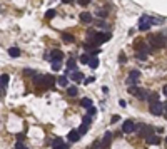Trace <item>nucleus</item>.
<instances>
[{
	"mask_svg": "<svg viewBox=\"0 0 167 149\" xmlns=\"http://www.w3.org/2000/svg\"><path fill=\"white\" fill-rule=\"evenodd\" d=\"M87 129H89V126H87V124H82V126L79 127V132H80V134H85V132H87Z\"/></svg>",
	"mask_w": 167,
	"mask_h": 149,
	"instance_id": "c85d7f7f",
	"label": "nucleus"
},
{
	"mask_svg": "<svg viewBox=\"0 0 167 149\" xmlns=\"http://www.w3.org/2000/svg\"><path fill=\"white\" fill-rule=\"evenodd\" d=\"M94 114H95V107H90V109H89V116H90V117H92Z\"/></svg>",
	"mask_w": 167,
	"mask_h": 149,
	"instance_id": "58836bf2",
	"label": "nucleus"
},
{
	"mask_svg": "<svg viewBox=\"0 0 167 149\" xmlns=\"http://www.w3.org/2000/svg\"><path fill=\"white\" fill-rule=\"evenodd\" d=\"M119 119H120V116H117V114H114V116H112V119H110V122L114 124V122H117Z\"/></svg>",
	"mask_w": 167,
	"mask_h": 149,
	"instance_id": "f704fd0d",
	"label": "nucleus"
},
{
	"mask_svg": "<svg viewBox=\"0 0 167 149\" xmlns=\"http://www.w3.org/2000/svg\"><path fill=\"white\" fill-rule=\"evenodd\" d=\"M149 91H146V89H139V92H137V96L136 97L137 99H141V101H146V99H149Z\"/></svg>",
	"mask_w": 167,
	"mask_h": 149,
	"instance_id": "4468645a",
	"label": "nucleus"
},
{
	"mask_svg": "<svg viewBox=\"0 0 167 149\" xmlns=\"http://www.w3.org/2000/svg\"><path fill=\"white\" fill-rule=\"evenodd\" d=\"M52 17H55V10H54V9H50V10L45 12V19H52Z\"/></svg>",
	"mask_w": 167,
	"mask_h": 149,
	"instance_id": "bb28decb",
	"label": "nucleus"
},
{
	"mask_svg": "<svg viewBox=\"0 0 167 149\" xmlns=\"http://www.w3.org/2000/svg\"><path fill=\"white\" fill-rule=\"evenodd\" d=\"M95 15L97 17H107V12H105L104 9H99V10L95 12Z\"/></svg>",
	"mask_w": 167,
	"mask_h": 149,
	"instance_id": "cd10ccee",
	"label": "nucleus"
},
{
	"mask_svg": "<svg viewBox=\"0 0 167 149\" xmlns=\"http://www.w3.org/2000/svg\"><path fill=\"white\" fill-rule=\"evenodd\" d=\"M57 84L60 86V87H67V86H69V77H65V76L59 77L57 79Z\"/></svg>",
	"mask_w": 167,
	"mask_h": 149,
	"instance_id": "a211bd4d",
	"label": "nucleus"
},
{
	"mask_svg": "<svg viewBox=\"0 0 167 149\" xmlns=\"http://www.w3.org/2000/svg\"><path fill=\"white\" fill-rule=\"evenodd\" d=\"M24 74H25V76H34V77H35L34 71H30V69H25V71H24Z\"/></svg>",
	"mask_w": 167,
	"mask_h": 149,
	"instance_id": "72a5a7b5",
	"label": "nucleus"
},
{
	"mask_svg": "<svg viewBox=\"0 0 167 149\" xmlns=\"http://www.w3.org/2000/svg\"><path fill=\"white\" fill-rule=\"evenodd\" d=\"M62 40L65 42V44H70V42H74V37L70 35V34H62Z\"/></svg>",
	"mask_w": 167,
	"mask_h": 149,
	"instance_id": "4be33fe9",
	"label": "nucleus"
},
{
	"mask_svg": "<svg viewBox=\"0 0 167 149\" xmlns=\"http://www.w3.org/2000/svg\"><path fill=\"white\" fill-rule=\"evenodd\" d=\"M80 106H82V107H85V109L94 107V106H92V99H90V97H84L82 101H80Z\"/></svg>",
	"mask_w": 167,
	"mask_h": 149,
	"instance_id": "f3484780",
	"label": "nucleus"
},
{
	"mask_svg": "<svg viewBox=\"0 0 167 149\" xmlns=\"http://www.w3.org/2000/svg\"><path fill=\"white\" fill-rule=\"evenodd\" d=\"M79 139H80V132H79V129H74L69 132V141L70 143H77Z\"/></svg>",
	"mask_w": 167,
	"mask_h": 149,
	"instance_id": "1a4fd4ad",
	"label": "nucleus"
},
{
	"mask_svg": "<svg viewBox=\"0 0 167 149\" xmlns=\"http://www.w3.org/2000/svg\"><path fill=\"white\" fill-rule=\"evenodd\" d=\"M7 52H9V55H10V57H14V59L20 57V54H22V50L19 49V47H10V49H9Z\"/></svg>",
	"mask_w": 167,
	"mask_h": 149,
	"instance_id": "9b49d317",
	"label": "nucleus"
},
{
	"mask_svg": "<svg viewBox=\"0 0 167 149\" xmlns=\"http://www.w3.org/2000/svg\"><path fill=\"white\" fill-rule=\"evenodd\" d=\"M52 148L54 149H69V146H67V144H64V141L60 137H57V139H54Z\"/></svg>",
	"mask_w": 167,
	"mask_h": 149,
	"instance_id": "6e6552de",
	"label": "nucleus"
},
{
	"mask_svg": "<svg viewBox=\"0 0 167 149\" xmlns=\"http://www.w3.org/2000/svg\"><path fill=\"white\" fill-rule=\"evenodd\" d=\"M149 111H151V114H154V116H161V114L164 112V104H161V102L152 104Z\"/></svg>",
	"mask_w": 167,
	"mask_h": 149,
	"instance_id": "423d86ee",
	"label": "nucleus"
},
{
	"mask_svg": "<svg viewBox=\"0 0 167 149\" xmlns=\"http://www.w3.org/2000/svg\"><path fill=\"white\" fill-rule=\"evenodd\" d=\"M97 25H99L100 29H105V27H107V24H105V22H97Z\"/></svg>",
	"mask_w": 167,
	"mask_h": 149,
	"instance_id": "4c0bfd02",
	"label": "nucleus"
},
{
	"mask_svg": "<svg viewBox=\"0 0 167 149\" xmlns=\"http://www.w3.org/2000/svg\"><path fill=\"white\" fill-rule=\"evenodd\" d=\"M147 143H149V144H159V143H161V139L156 137V136L152 134V136H149V137H147Z\"/></svg>",
	"mask_w": 167,
	"mask_h": 149,
	"instance_id": "412c9836",
	"label": "nucleus"
},
{
	"mask_svg": "<svg viewBox=\"0 0 167 149\" xmlns=\"http://www.w3.org/2000/svg\"><path fill=\"white\" fill-rule=\"evenodd\" d=\"M136 131H139V136H142V137H149V136H152L154 134V127H151V126H146V124H139V126H136Z\"/></svg>",
	"mask_w": 167,
	"mask_h": 149,
	"instance_id": "7ed1b4c3",
	"label": "nucleus"
},
{
	"mask_svg": "<svg viewBox=\"0 0 167 149\" xmlns=\"http://www.w3.org/2000/svg\"><path fill=\"white\" fill-rule=\"evenodd\" d=\"M49 59L52 60V64L54 62H62V59H64V52H60V50H52L50 54H49Z\"/></svg>",
	"mask_w": 167,
	"mask_h": 149,
	"instance_id": "39448f33",
	"label": "nucleus"
},
{
	"mask_svg": "<svg viewBox=\"0 0 167 149\" xmlns=\"http://www.w3.org/2000/svg\"><path fill=\"white\" fill-rule=\"evenodd\" d=\"M122 131H124V132H134V131H136V124L132 122L131 119H127V121H125L124 124H122Z\"/></svg>",
	"mask_w": 167,
	"mask_h": 149,
	"instance_id": "0eeeda50",
	"label": "nucleus"
},
{
	"mask_svg": "<svg viewBox=\"0 0 167 149\" xmlns=\"http://www.w3.org/2000/svg\"><path fill=\"white\" fill-rule=\"evenodd\" d=\"M15 149H25V148H24V144H22V143H17L15 144Z\"/></svg>",
	"mask_w": 167,
	"mask_h": 149,
	"instance_id": "ea45409f",
	"label": "nucleus"
},
{
	"mask_svg": "<svg viewBox=\"0 0 167 149\" xmlns=\"http://www.w3.org/2000/svg\"><path fill=\"white\" fill-rule=\"evenodd\" d=\"M67 69H69V72H77L75 69H77V64H75V59L74 57H70L67 60Z\"/></svg>",
	"mask_w": 167,
	"mask_h": 149,
	"instance_id": "2eb2a0df",
	"label": "nucleus"
},
{
	"mask_svg": "<svg viewBox=\"0 0 167 149\" xmlns=\"http://www.w3.org/2000/svg\"><path fill=\"white\" fill-rule=\"evenodd\" d=\"M77 92H79V91H77V87H75V86H70V87L67 89V94L70 96V97H75V96H77Z\"/></svg>",
	"mask_w": 167,
	"mask_h": 149,
	"instance_id": "aec40b11",
	"label": "nucleus"
},
{
	"mask_svg": "<svg viewBox=\"0 0 167 149\" xmlns=\"http://www.w3.org/2000/svg\"><path fill=\"white\" fill-rule=\"evenodd\" d=\"M90 121H92V117H90V116H84L82 124H87V126H90Z\"/></svg>",
	"mask_w": 167,
	"mask_h": 149,
	"instance_id": "7c9ffc66",
	"label": "nucleus"
},
{
	"mask_svg": "<svg viewBox=\"0 0 167 149\" xmlns=\"http://www.w3.org/2000/svg\"><path fill=\"white\" fill-rule=\"evenodd\" d=\"M119 62H120V64H124V62H125V55H124V54H120V55H119Z\"/></svg>",
	"mask_w": 167,
	"mask_h": 149,
	"instance_id": "e433bc0d",
	"label": "nucleus"
},
{
	"mask_svg": "<svg viewBox=\"0 0 167 149\" xmlns=\"http://www.w3.org/2000/svg\"><path fill=\"white\" fill-rule=\"evenodd\" d=\"M80 20H82L84 24H90V22H92V15H90L89 12H82V14H80Z\"/></svg>",
	"mask_w": 167,
	"mask_h": 149,
	"instance_id": "dca6fc26",
	"label": "nucleus"
},
{
	"mask_svg": "<svg viewBox=\"0 0 167 149\" xmlns=\"http://www.w3.org/2000/svg\"><path fill=\"white\" fill-rule=\"evenodd\" d=\"M9 76L7 74H2V77H0V82H2V94H5L7 91V84H9Z\"/></svg>",
	"mask_w": 167,
	"mask_h": 149,
	"instance_id": "f8f14e48",
	"label": "nucleus"
},
{
	"mask_svg": "<svg viewBox=\"0 0 167 149\" xmlns=\"http://www.w3.org/2000/svg\"><path fill=\"white\" fill-rule=\"evenodd\" d=\"M110 143H112V132H105L104 134V139H102V148H109Z\"/></svg>",
	"mask_w": 167,
	"mask_h": 149,
	"instance_id": "9d476101",
	"label": "nucleus"
},
{
	"mask_svg": "<svg viewBox=\"0 0 167 149\" xmlns=\"http://www.w3.org/2000/svg\"><path fill=\"white\" fill-rule=\"evenodd\" d=\"M54 84H55V77L54 76H44V86L54 87Z\"/></svg>",
	"mask_w": 167,
	"mask_h": 149,
	"instance_id": "ddd939ff",
	"label": "nucleus"
},
{
	"mask_svg": "<svg viewBox=\"0 0 167 149\" xmlns=\"http://www.w3.org/2000/svg\"><path fill=\"white\" fill-rule=\"evenodd\" d=\"M156 22H161V20H156V19H151V17H147V15H142L141 20H139V30H149L151 25L156 24Z\"/></svg>",
	"mask_w": 167,
	"mask_h": 149,
	"instance_id": "f03ea898",
	"label": "nucleus"
},
{
	"mask_svg": "<svg viewBox=\"0 0 167 149\" xmlns=\"http://www.w3.org/2000/svg\"><path fill=\"white\" fill-rule=\"evenodd\" d=\"M94 81H95V77H94V76H92V77H87V81H85V84H92V82H94Z\"/></svg>",
	"mask_w": 167,
	"mask_h": 149,
	"instance_id": "c9c22d12",
	"label": "nucleus"
},
{
	"mask_svg": "<svg viewBox=\"0 0 167 149\" xmlns=\"http://www.w3.org/2000/svg\"><path fill=\"white\" fill-rule=\"evenodd\" d=\"M162 92H164V96L167 97V86H164V89H162Z\"/></svg>",
	"mask_w": 167,
	"mask_h": 149,
	"instance_id": "79ce46f5",
	"label": "nucleus"
},
{
	"mask_svg": "<svg viewBox=\"0 0 167 149\" xmlns=\"http://www.w3.org/2000/svg\"><path fill=\"white\" fill-rule=\"evenodd\" d=\"M60 67H62V66H60V62H54V64H52L54 71H60Z\"/></svg>",
	"mask_w": 167,
	"mask_h": 149,
	"instance_id": "473e14b6",
	"label": "nucleus"
},
{
	"mask_svg": "<svg viewBox=\"0 0 167 149\" xmlns=\"http://www.w3.org/2000/svg\"><path fill=\"white\" fill-rule=\"evenodd\" d=\"M119 106H120V107H125V101H124V99H120V101H119Z\"/></svg>",
	"mask_w": 167,
	"mask_h": 149,
	"instance_id": "a19ab883",
	"label": "nucleus"
},
{
	"mask_svg": "<svg viewBox=\"0 0 167 149\" xmlns=\"http://www.w3.org/2000/svg\"><path fill=\"white\" fill-rule=\"evenodd\" d=\"M89 66L92 67V69H95V67L99 66V59H97V57H90V62H89Z\"/></svg>",
	"mask_w": 167,
	"mask_h": 149,
	"instance_id": "b1692460",
	"label": "nucleus"
},
{
	"mask_svg": "<svg viewBox=\"0 0 167 149\" xmlns=\"http://www.w3.org/2000/svg\"><path fill=\"white\" fill-rule=\"evenodd\" d=\"M80 62H82V64H89V62H90V55H87V54L80 55Z\"/></svg>",
	"mask_w": 167,
	"mask_h": 149,
	"instance_id": "a878e982",
	"label": "nucleus"
},
{
	"mask_svg": "<svg viewBox=\"0 0 167 149\" xmlns=\"http://www.w3.org/2000/svg\"><path fill=\"white\" fill-rule=\"evenodd\" d=\"M25 149H27V148H25Z\"/></svg>",
	"mask_w": 167,
	"mask_h": 149,
	"instance_id": "c03bdc74",
	"label": "nucleus"
},
{
	"mask_svg": "<svg viewBox=\"0 0 167 149\" xmlns=\"http://www.w3.org/2000/svg\"><path fill=\"white\" fill-rule=\"evenodd\" d=\"M139 79H141V72H139V71H131L129 77H127V84L132 87V86H134V84H136Z\"/></svg>",
	"mask_w": 167,
	"mask_h": 149,
	"instance_id": "20e7f679",
	"label": "nucleus"
},
{
	"mask_svg": "<svg viewBox=\"0 0 167 149\" xmlns=\"http://www.w3.org/2000/svg\"><path fill=\"white\" fill-rule=\"evenodd\" d=\"M166 143H167V137H166Z\"/></svg>",
	"mask_w": 167,
	"mask_h": 149,
	"instance_id": "37998d69",
	"label": "nucleus"
},
{
	"mask_svg": "<svg viewBox=\"0 0 167 149\" xmlns=\"http://www.w3.org/2000/svg\"><path fill=\"white\" fill-rule=\"evenodd\" d=\"M129 92H131L132 96H137V92H139V89H137L136 86H132V87H129Z\"/></svg>",
	"mask_w": 167,
	"mask_h": 149,
	"instance_id": "c756f323",
	"label": "nucleus"
},
{
	"mask_svg": "<svg viewBox=\"0 0 167 149\" xmlns=\"http://www.w3.org/2000/svg\"><path fill=\"white\" fill-rule=\"evenodd\" d=\"M149 44H151L152 49H162V47L166 45V39H164V35L157 34V35L149 37Z\"/></svg>",
	"mask_w": 167,
	"mask_h": 149,
	"instance_id": "f257e3e1",
	"label": "nucleus"
},
{
	"mask_svg": "<svg viewBox=\"0 0 167 149\" xmlns=\"http://www.w3.org/2000/svg\"><path fill=\"white\" fill-rule=\"evenodd\" d=\"M72 79L75 82H82L84 81V74L82 72H72Z\"/></svg>",
	"mask_w": 167,
	"mask_h": 149,
	"instance_id": "6ab92c4d",
	"label": "nucleus"
},
{
	"mask_svg": "<svg viewBox=\"0 0 167 149\" xmlns=\"http://www.w3.org/2000/svg\"><path fill=\"white\" fill-rule=\"evenodd\" d=\"M136 57L139 59V60H146V59H147V55H146V54H141V52H137V54H136Z\"/></svg>",
	"mask_w": 167,
	"mask_h": 149,
	"instance_id": "2f4dec72",
	"label": "nucleus"
},
{
	"mask_svg": "<svg viewBox=\"0 0 167 149\" xmlns=\"http://www.w3.org/2000/svg\"><path fill=\"white\" fill-rule=\"evenodd\" d=\"M34 84H35V86H42V84H44V76H35V77H34Z\"/></svg>",
	"mask_w": 167,
	"mask_h": 149,
	"instance_id": "393cba45",
	"label": "nucleus"
},
{
	"mask_svg": "<svg viewBox=\"0 0 167 149\" xmlns=\"http://www.w3.org/2000/svg\"><path fill=\"white\" fill-rule=\"evenodd\" d=\"M149 101H151V106H152V104H157V102H159V96L152 92L151 96H149Z\"/></svg>",
	"mask_w": 167,
	"mask_h": 149,
	"instance_id": "5701e85b",
	"label": "nucleus"
}]
</instances>
